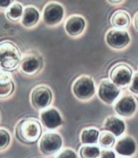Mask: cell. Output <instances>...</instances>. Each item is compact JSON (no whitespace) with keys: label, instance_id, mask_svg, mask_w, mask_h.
Instances as JSON below:
<instances>
[{"label":"cell","instance_id":"obj_19","mask_svg":"<svg viewBox=\"0 0 138 158\" xmlns=\"http://www.w3.org/2000/svg\"><path fill=\"white\" fill-rule=\"evenodd\" d=\"M98 138H99V132L95 129H86L82 132L81 141L84 144L96 143Z\"/></svg>","mask_w":138,"mask_h":158},{"label":"cell","instance_id":"obj_2","mask_svg":"<svg viewBox=\"0 0 138 158\" xmlns=\"http://www.w3.org/2000/svg\"><path fill=\"white\" fill-rule=\"evenodd\" d=\"M21 59V52L15 44L5 42L0 46V64L2 69L11 70L17 66Z\"/></svg>","mask_w":138,"mask_h":158},{"label":"cell","instance_id":"obj_5","mask_svg":"<svg viewBox=\"0 0 138 158\" xmlns=\"http://www.w3.org/2000/svg\"><path fill=\"white\" fill-rule=\"evenodd\" d=\"M132 71L126 64H118L112 69L111 78L116 85L125 86L130 82L132 79Z\"/></svg>","mask_w":138,"mask_h":158},{"label":"cell","instance_id":"obj_7","mask_svg":"<svg viewBox=\"0 0 138 158\" xmlns=\"http://www.w3.org/2000/svg\"><path fill=\"white\" fill-rule=\"evenodd\" d=\"M120 94V89L109 80L102 81L98 88V96L105 103L111 104Z\"/></svg>","mask_w":138,"mask_h":158},{"label":"cell","instance_id":"obj_24","mask_svg":"<svg viewBox=\"0 0 138 158\" xmlns=\"http://www.w3.org/2000/svg\"><path fill=\"white\" fill-rule=\"evenodd\" d=\"M56 158H78L76 152L72 150L66 149L63 150L60 154H58Z\"/></svg>","mask_w":138,"mask_h":158},{"label":"cell","instance_id":"obj_4","mask_svg":"<svg viewBox=\"0 0 138 158\" xmlns=\"http://www.w3.org/2000/svg\"><path fill=\"white\" fill-rule=\"evenodd\" d=\"M62 146V138L60 135L53 132L46 133L42 137L39 144L40 150L45 155H52Z\"/></svg>","mask_w":138,"mask_h":158},{"label":"cell","instance_id":"obj_6","mask_svg":"<svg viewBox=\"0 0 138 158\" xmlns=\"http://www.w3.org/2000/svg\"><path fill=\"white\" fill-rule=\"evenodd\" d=\"M52 101V93L50 88L39 86L35 88L31 94V103L37 109L44 108L50 105Z\"/></svg>","mask_w":138,"mask_h":158},{"label":"cell","instance_id":"obj_3","mask_svg":"<svg viewBox=\"0 0 138 158\" xmlns=\"http://www.w3.org/2000/svg\"><path fill=\"white\" fill-rule=\"evenodd\" d=\"M73 92L80 99L90 98L95 94L94 82L90 77L82 76L74 83Z\"/></svg>","mask_w":138,"mask_h":158},{"label":"cell","instance_id":"obj_22","mask_svg":"<svg viewBox=\"0 0 138 158\" xmlns=\"http://www.w3.org/2000/svg\"><path fill=\"white\" fill-rule=\"evenodd\" d=\"M98 141H99V144L101 147L108 148H111L114 145L115 138L111 132H103L100 134Z\"/></svg>","mask_w":138,"mask_h":158},{"label":"cell","instance_id":"obj_28","mask_svg":"<svg viewBox=\"0 0 138 158\" xmlns=\"http://www.w3.org/2000/svg\"><path fill=\"white\" fill-rule=\"evenodd\" d=\"M135 26L136 27V29L138 30V13L137 14V15L135 16Z\"/></svg>","mask_w":138,"mask_h":158},{"label":"cell","instance_id":"obj_27","mask_svg":"<svg viewBox=\"0 0 138 158\" xmlns=\"http://www.w3.org/2000/svg\"><path fill=\"white\" fill-rule=\"evenodd\" d=\"M12 2V1H10V0H1L0 1V5H1L2 7H6V6H8L10 5V4Z\"/></svg>","mask_w":138,"mask_h":158},{"label":"cell","instance_id":"obj_15","mask_svg":"<svg viewBox=\"0 0 138 158\" xmlns=\"http://www.w3.org/2000/svg\"><path fill=\"white\" fill-rule=\"evenodd\" d=\"M104 127L106 130L111 132L115 136H120L125 129V123L123 120L115 116L107 118L104 123Z\"/></svg>","mask_w":138,"mask_h":158},{"label":"cell","instance_id":"obj_1","mask_svg":"<svg viewBox=\"0 0 138 158\" xmlns=\"http://www.w3.org/2000/svg\"><path fill=\"white\" fill-rule=\"evenodd\" d=\"M41 125L38 120L27 118L22 120L16 127V136L20 141L27 144L35 143L41 137Z\"/></svg>","mask_w":138,"mask_h":158},{"label":"cell","instance_id":"obj_20","mask_svg":"<svg viewBox=\"0 0 138 158\" xmlns=\"http://www.w3.org/2000/svg\"><path fill=\"white\" fill-rule=\"evenodd\" d=\"M22 6L19 3H15L9 6L6 11V16L11 21H16L23 15Z\"/></svg>","mask_w":138,"mask_h":158},{"label":"cell","instance_id":"obj_25","mask_svg":"<svg viewBox=\"0 0 138 158\" xmlns=\"http://www.w3.org/2000/svg\"><path fill=\"white\" fill-rule=\"evenodd\" d=\"M130 90L134 94H138V73H135L132 78V81L130 85Z\"/></svg>","mask_w":138,"mask_h":158},{"label":"cell","instance_id":"obj_13","mask_svg":"<svg viewBox=\"0 0 138 158\" xmlns=\"http://www.w3.org/2000/svg\"><path fill=\"white\" fill-rule=\"evenodd\" d=\"M115 149L120 155L130 156L135 153V149H136V144L134 139L130 136H126L118 140L115 147Z\"/></svg>","mask_w":138,"mask_h":158},{"label":"cell","instance_id":"obj_10","mask_svg":"<svg viewBox=\"0 0 138 158\" xmlns=\"http://www.w3.org/2000/svg\"><path fill=\"white\" fill-rule=\"evenodd\" d=\"M42 67V59L36 53H30L25 56L21 62V69L27 74H34Z\"/></svg>","mask_w":138,"mask_h":158},{"label":"cell","instance_id":"obj_29","mask_svg":"<svg viewBox=\"0 0 138 158\" xmlns=\"http://www.w3.org/2000/svg\"><path fill=\"white\" fill-rule=\"evenodd\" d=\"M109 2H111V3H118V2H121V1H109Z\"/></svg>","mask_w":138,"mask_h":158},{"label":"cell","instance_id":"obj_14","mask_svg":"<svg viewBox=\"0 0 138 158\" xmlns=\"http://www.w3.org/2000/svg\"><path fill=\"white\" fill-rule=\"evenodd\" d=\"M86 22L81 17L73 16L67 20L65 24V30L71 36H77L81 34L85 28Z\"/></svg>","mask_w":138,"mask_h":158},{"label":"cell","instance_id":"obj_11","mask_svg":"<svg viewBox=\"0 0 138 158\" xmlns=\"http://www.w3.org/2000/svg\"><path fill=\"white\" fill-rule=\"evenodd\" d=\"M115 109L119 115L128 117L132 115L136 110V102L133 97L125 96L117 102Z\"/></svg>","mask_w":138,"mask_h":158},{"label":"cell","instance_id":"obj_26","mask_svg":"<svg viewBox=\"0 0 138 158\" xmlns=\"http://www.w3.org/2000/svg\"><path fill=\"white\" fill-rule=\"evenodd\" d=\"M98 158H115V155L111 150H102Z\"/></svg>","mask_w":138,"mask_h":158},{"label":"cell","instance_id":"obj_16","mask_svg":"<svg viewBox=\"0 0 138 158\" xmlns=\"http://www.w3.org/2000/svg\"><path fill=\"white\" fill-rule=\"evenodd\" d=\"M39 19V13L36 9L32 6L27 7L23 12L22 23L24 26L30 27L36 24Z\"/></svg>","mask_w":138,"mask_h":158},{"label":"cell","instance_id":"obj_21","mask_svg":"<svg viewBox=\"0 0 138 158\" xmlns=\"http://www.w3.org/2000/svg\"><path fill=\"white\" fill-rule=\"evenodd\" d=\"M100 150L96 146H83L80 150L82 158H96L99 156Z\"/></svg>","mask_w":138,"mask_h":158},{"label":"cell","instance_id":"obj_18","mask_svg":"<svg viewBox=\"0 0 138 158\" xmlns=\"http://www.w3.org/2000/svg\"><path fill=\"white\" fill-rule=\"evenodd\" d=\"M111 23L115 27L125 28L129 26L130 23V16L125 11H118L112 17Z\"/></svg>","mask_w":138,"mask_h":158},{"label":"cell","instance_id":"obj_17","mask_svg":"<svg viewBox=\"0 0 138 158\" xmlns=\"http://www.w3.org/2000/svg\"><path fill=\"white\" fill-rule=\"evenodd\" d=\"M14 83L11 76L5 72L1 73L0 79V95L1 97H6L12 94L14 91Z\"/></svg>","mask_w":138,"mask_h":158},{"label":"cell","instance_id":"obj_23","mask_svg":"<svg viewBox=\"0 0 138 158\" xmlns=\"http://www.w3.org/2000/svg\"><path fill=\"white\" fill-rule=\"evenodd\" d=\"M9 142H10V135H9V132L4 129L0 130V147H1V149L2 150L7 147Z\"/></svg>","mask_w":138,"mask_h":158},{"label":"cell","instance_id":"obj_12","mask_svg":"<svg viewBox=\"0 0 138 158\" xmlns=\"http://www.w3.org/2000/svg\"><path fill=\"white\" fill-rule=\"evenodd\" d=\"M41 121L48 128H56L62 124V118L58 111L55 108H49L41 113Z\"/></svg>","mask_w":138,"mask_h":158},{"label":"cell","instance_id":"obj_8","mask_svg":"<svg viewBox=\"0 0 138 158\" xmlns=\"http://www.w3.org/2000/svg\"><path fill=\"white\" fill-rule=\"evenodd\" d=\"M64 15V8L61 4L51 2L44 9V21L48 25H55L62 20Z\"/></svg>","mask_w":138,"mask_h":158},{"label":"cell","instance_id":"obj_9","mask_svg":"<svg viewBox=\"0 0 138 158\" xmlns=\"http://www.w3.org/2000/svg\"><path fill=\"white\" fill-rule=\"evenodd\" d=\"M107 43L112 47L121 48L127 46L130 42L129 34L123 30H111L106 36Z\"/></svg>","mask_w":138,"mask_h":158}]
</instances>
